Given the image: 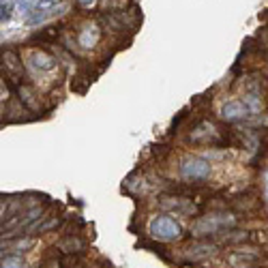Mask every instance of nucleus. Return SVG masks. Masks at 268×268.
I'll list each match as a JSON object with an SVG mask.
<instances>
[{"label": "nucleus", "instance_id": "f257e3e1", "mask_svg": "<svg viewBox=\"0 0 268 268\" xmlns=\"http://www.w3.org/2000/svg\"><path fill=\"white\" fill-rule=\"evenodd\" d=\"M180 174L185 176V178L189 180H206L208 178V174H211V165L204 161V159H187L185 163H182V167H180Z\"/></svg>", "mask_w": 268, "mask_h": 268}, {"label": "nucleus", "instance_id": "f03ea898", "mask_svg": "<svg viewBox=\"0 0 268 268\" xmlns=\"http://www.w3.org/2000/svg\"><path fill=\"white\" fill-rule=\"evenodd\" d=\"M150 230H153L155 236H161V238H176L180 234V227L174 223L169 217H159L153 221V225H150Z\"/></svg>", "mask_w": 268, "mask_h": 268}, {"label": "nucleus", "instance_id": "7ed1b4c3", "mask_svg": "<svg viewBox=\"0 0 268 268\" xmlns=\"http://www.w3.org/2000/svg\"><path fill=\"white\" fill-rule=\"evenodd\" d=\"M247 112H249V107L240 101H230L223 106V109H221V114H223L225 120H238V118H243V116H247Z\"/></svg>", "mask_w": 268, "mask_h": 268}, {"label": "nucleus", "instance_id": "20e7f679", "mask_svg": "<svg viewBox=\"0 0 268 268\" xmlns=\"http://www.w3.org/2000/svg\"><path fill=\"white\" fill-rule=\"evenodd\" d=\"M2 62H4V69L9 71L11 75H17L19 77V75L24 73V67H22V62H19V56L13 50L2 52Z\"/></svg>", "mask_w": 268, "mask_h": 268}, {"label": "nucleus", "instance_id": "39448f33", "mask_svg": "<svg viewBox=\"0 0 268 268\" xmlns=\"http://www.w3.org/2000/svg\"><path fill=\"white\" fill-rule=\"evenodd\" d=\"M30 60H32V67L39 71H50V69H54V64H56L54 58L50 54H45V52H32Z\"/></svg>", "mask_w": 268, "mask_h": 268}, {"label": "nucleus", "instance_id": "423d86ee", "mask_svg": "<svg viewBox=\"0 0 268 268\" xmlns=\"http://www.w3.org/2000/svg\"><path fill=\"white\" fill-rule=\"evenodd\" d=\"M101 22L112 30H122L125 28V13H101Z\"/></svg>", "mask_w": 268, "mask_h": 268}, {"label": "nucleus", "instance_id": "0eeeda50", "mask_svg": "<svg viewBox=\"0 0 268 268\" xmlns=\"http://www.w3.org/2000/svg\"><path fill=\"white\" fill-rule=\"evenodd\" d=\"M97 39H99V30H97L95 26H86L80 35V45L82 48H93L97 43Z\"/></svg>", "mask_w": 268, "mask_h": 268}, {"label": "nucleus", "instance_id": "6e6552de", "mask_svg": "<svg viewBox=\"0 0 268 268\" xmlns=\"http://www.w3.org/2000/svg\"><path fill=\"white\" fill-rule=\"evenodd\" d=\"M2 268H28V264L22 260V256L6 253V256H2Z\"/></svg>", "mask_w": 268, "mask_h": 268}, {"label": "nucleus", "instance_id": "1a4fd4ad", "mask_svg": "<svg viewBox=\"0 0 268 268\" xmlns=\"http://www.w3.org/2000/svg\"><path fill=\"white\" fill-rule=\"evenodd\" d=\"M2 245H6V247H11V249H15V251H26V249H30L32 245H35V240L32 238H28V240H17V243H2Z\"/></svg>", "mask_w": 268, "mask_h": 268}, {"label": "nucleus", "instance_id": "9d476101", "mask_svg": "<svg viewBox=\"0 0 268 268\" xmlns=\"http://www.w3.org/2000/svg\"><path fill=\"white\" fill-rule=\"evenodd\" d=\"M0 17H2V24L4 22H9L11 19V11H13V0H2V2H0Z\"/></svg>", "mask_w": 268, "mask_h": 268}, {"label": "nucleus", "instance_id": "9b49d317", "mask_svg": "<svg viewBox=\"0 0 268 268\" xmlns=\"http://www.w3.org/2000/svg\"><path fill=\"white\" fill-rule=\"evenodd\" d=\"M58 37V32L56 30H52V28H48V30H43V32H37L35 37V41H54V39Z\"/></svg>", "mask_w": 268, "mask_h": 268}, {"label": "nucleus", "instance_id": "f8f14e48", "mask_svg": "<svg viewBox=\"0 0 268 268\" xmlns=\"http://www.w3.org/2000/svg\"><path fill=\"white\" fill-rule=\"evenodd\" d=\"M56 6V0H37V9L39 11H50Z\"/></svg>", "mask_w": 268, "mask_h": 268}, {"label": "nucleus", "instance_id": "ddd939ff", "mask_svg": "<svg viewBox=\"0 0 268 268\" xmlns=\"http://www.w3.org/2000/svg\"><path fill=\"white\" fill-rule=\"evenodd\" d=\"M97 0H77V4L82 6V9H90V6H95Z\"/></svg>", "mask_w": 268, "mask_h": 268}, {"label": "nucleus", "instance_id": "4468645a", "mask_svg": "<svg viewBox=\"0 0 268 268\" xmlns=\"http://www.w3.org/2000/svg\"><path fill=\"white\" fill-rule=\"evenodd\" d=\"M266 191H268V189H266Z\"/></svg>", "mask_w": 268, "mask_h": 268}]
</instances>
